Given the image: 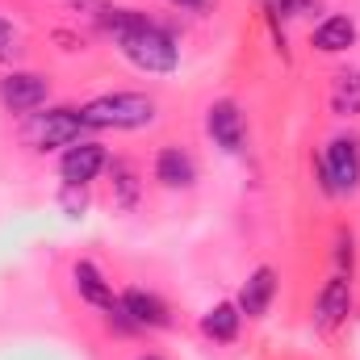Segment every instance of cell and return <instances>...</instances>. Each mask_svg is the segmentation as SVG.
<instances>
[{"label": "cell", "instance_id": "obj_2", "mask_svg": "<svg viewBox=\"0 0 360 360\" xmlns=\"http://www.w3.org/2000/svg\"><path fill=\"white\" fill-rule=\"evenodd\" d=\"M84 130H143L155 122V101L143 92H109L80 109Z\"/></svg>", "mask_w": 360, "mask_h": 360}, {"label": "cell", "instance_id": "obj_4", "mask_svg": "<svg viewBox=\"0 0 360 360\" xmlns=\"http://www.w3.org/2000/svg\"><path fill=\"white\" fill-rule=\"evenodd\" d=\"M80 130H84L80 109H46V113H34L30 126H25V134H30V143H34L38 151L80 143Z\"/></svg>", "mask_w": 360, "mask_h": 360}, {"label": "cell", "instance_id": "obj_12", "mask_svg": "<svg viewBox=\"0 0 360 360\" xmlns=\"http://www.w3.org/2000/svg\"><path fill=\"white\" fill-rule=\"evenodd\" d=\"M72 276H76V289H80V297L84 302H92L96 310H117V293H113V285L101 276V269L96 264H89V260H80L76 269H72Z\"/></svg>", "mask_w": 360, "mask_h": 360}, {"label": "cell", "instance_id": "obj_8", "mask_svg": "<svg viewBox=\"0 0 360 360\" xmlns=\"http://www.w3.org/2000/svg\"><path fill=\"white\" fill-rule=\"evenodd\" d=\"M205 130L222 151H239L243 147V113L235 101H214L205 113Z\"/></svg>", "mask_w": 360, "mask_h": 360}, {"label": "cell", "instance_id": "obj_22", "mask_svg": "<svg viewBox=\"0 0 360 360\" xmlns=\"http://www.w3.org/2000/svg\"><path fill=\"white\" fill-rule=\"evenodd\" d=\"M143 360H160V356H143Z\"/></svg>", "mask_w": 360, "mask_h": 360}, {"label": "cell", "instance_id": "obj_15", "mask_svg": "<svg viewBox=\"0 0 360 360\" xmlns=\"http://www.w3.org/2000/svg\"><path fill=\"white\" fill-rule=\"evenodd\" d=\"M239 306L235 302H218L205 319H201V331L210 335V340H218V344H231L235 335H239Z\"/></svg>", "mask_w": 360, "mask_h": 360}, {"label": "cell", "instance_id": "obj_7", "mask_svg": "<svg viewBox=\"0 0 360 360\" xmlns=\"http://www.w3.org/2000/svg\"><path fill=\"white\" fill-rule=\"evenodd\" d=\"M105 168H109V155H105L101 143H72L63 164H59V176H63V184H89Z\"/></svg>", "mask_w": 360, "mask_h": 360}, {"label": "cell", "instance_id": "obj_21", "mask_svg": "<svg viewBox=\"0 0 360 360\" xmlns=\"http://www.w3.org/2000/svg\"><path fill=\"white\" fill-rule=\"evenodd\" d=\"M168 4H176V8H205L210 0H168Z\"/></svg>", "mask_w": 360, "mask_h": 360}, {"label": "cell", "instance_id": "obj_6", "mask_svg": "<svg viewBox=\"0 0 360 360\" xmlns=\"http://www.w3.org/2000/svg\"><path fill=\"white\" fill-rule=\"evenodd\" d=\"M348 314H352V281L344 272H335L323 285L319 302H314V327L319 331H335L340 323H348Z\"/></svg>", "mask_w": 360, "mask_h": 360}, {"label": "cell", "instance_id": "obj_9", "mask_svg": "<svg viewBox=\"0 0 360 360\" xmlns=\"http://www.w3.org/2000/svg\"><path fill=\"white\" fill-rule=\"evenodd\" d=\"M310 42H314V51H323V55H344V51L356 42V21L344 17V13H335V17H327V21L314 25Z\"/></svg>", "mask_w": 360, "mask_h": 360}, {"label": "cell", "instance_id": "obj_5", "mask_svg": "<svg viewBox=\"0 0 360 360\" xmlns=\"http://www.w3.org/2000/svg\"><path fill=\"white\" fill-rule=\"evenodd\" d=\"M46 92H51V84L38 72H8L0 80V105L8 113H34L46 105Z\"/></svg>", "mask_w": 360, "mask_h": 360}, {"label": "cell", "instance_id": "obj_1", "mask_svg": "<svg viewBox=\"0 0 360 360\" xmlns=\"http://www.w3.org/2000/svg\"><path fill=\"white\" fill-rule=\"evenodd\" d=\"M101 21H105L109 38L117 42V51H122L134 68L155 72V76L176 72L180 46H176V38H172L164 25L147 21V17H143V13H134V8H109Z\"/></svg>", "mask_w": 360, "mask_h": 360}, {"label": "cell", "instance_id": "obj_14", "mask_svg": "<svg viewBox=\"0 0 360 360\" xmlns=\"http://www.w3.org/2000/svg\"><path fill=\"white\" fill-rule=\"evenodd\" d=\"M331 109L340 117H356L360 113V68H344L331 80Z\"/></svg>", "mask_w": 360, "mask_h": 360}, {"label": "cell", "instance_id": "obj_17", "mask_svg": "<svg viewBox=\"0 0 360 360\" xmlns=\"http://www.w3.org/2000/svg\"><path fill=\"white\" fill-rule=\"evenodd\" d=\"M352 256H356V252H352V235L340 231V235H335V264H340V272L344 269L352 272Z\"/></svg>", "mask_w": 360, "mask_h": 360}, {"label": "cell", "instance_id": "obj_16", "mask_svg": "<svg viewBox=\"0 0 360 360\" xmlns=\"http://www.w3.org/2000/svg\"><path fill=\"white\" fill-rule=\"evenodd\" d=\"M109 172H113V201L122 210H134L139 205V168L130 160H113Z\"/></svg>", "mask_w": 360, "mask_h": 360}, {"label": "cell", "instance_id": "obj_3", "mask_svg": "<svg viewBox=\"0 0 360 360\" xmlns=\"http://www.w3.org/2000/svg\"><path fill=\"white\" fill-rule=\"evenodd\" d=\"M319 176L327 193H356L360 188V139L352 134H335L323 151Z\"/></svg>", "mask_w": 360, "mask_h": 360}, {"label": "cell", "instance_id": "obj_20", "mask_svg": "<svg viewBox=\"0 0 360 360\" xmlns=\"http://www.w3.org/2000/svg\"><path fill=\"white\" fill-rule=\"evenodd\" d=\"M13 51H17V34H13V25L0 17V59H13Z\"/></svg>", "mask_w": 360, "mask_h": 360}, {"label": "cell", "instance_id": "obj_11", "mask_svg": "<svg viewBox=\"0 0 360 360\" xmlns=\"http://www.w3.org/2000/svg\"><path fill=\"white\" fill-rule=\"evenodd\" d=\"M155 180H160L164 188H188V184L197 180L193 155L180 151V147H164V151L155 155Z\"/></svg>", "mask_w": 360, "mask_h": 360}, {"label": "cell", "instance_id": "obj_19", "mask_svg": "<svg viewBox=\"0 0 360 360\" xmlns=\"http://www.w3.org/2000/svg\"><path fill=\"white\" fill-rule=\"evenodd\" d=\"M319 0H276L272 4V13H285V17H302V13H310Z\"/></svg>", "mask_w": 360, "mask_h": 360}, {"label": "cell", "instance_id": "obj_10", "mask_svg": "<svg viewBox=\"0 0 360 360\" xmlns=\"http://www.w3.org/2000/svg\"><path fill=\"white\" fill-rule=\"evenodd\" d=\"M117 302H122V310L130 314L134 327H168V306H164L155 293H147V289H126Z\"/></svg>", "mask_w": 360, "mask_h": 360}, {"label": "cell", "instance_id": "obj_13", "mask_svg": "<svg viewBox=\"0 0 360 360\" xmlns=\"http://www.w3.org/2000/svg\"><path fill=\"white\" fill-rule=\"evenodd\" d=\"M272 293H276V272L272 269H256L252 276H248V285L239 289V314H248V319H260L264 310H269Z\"/></svg>", "mask_w": 360, "mask_h": 360}, {"label": "cell", "instance_id": "obj_18", "mask_svg": "<svg viewBox=\"0 0 360 360\" xmlns=\"http://www.w3.org/2000/svg\"><path fill=\"white\" fill-rule=\"evenodd\" d=\"M84 205H89L84 184H68V188H63V210H68V214H80Z\"/></svg>", "mask_w": 360, "mask_h": 360}]
</instances>
